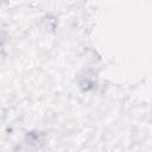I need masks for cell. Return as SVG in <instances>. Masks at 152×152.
Returning a JSON list of instances; mask_svg holds the SVG:
<instances>
[{"label": "cell", "mask_w": 152, "mask_h": 152, "mask_svg": "<svg viewBox=\"0 0 152 152\" xmlns=\"http://www.w3.org/2000/svg\"><path fill=\"white\" fill-rule=\"evenodd\" d=\"M26 138L31 145H38V142L43 141V134L40 133H28Z\"/></svg>", "instance_id": "1"}]
</instances>
